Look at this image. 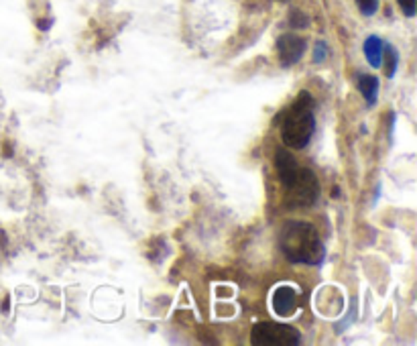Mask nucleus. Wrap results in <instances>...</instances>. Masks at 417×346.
I'll list each match as a JSON object with an SVG mask.
<instances>
[{
	"label": "nucleus",
	"instance_id": "1a4fd4ad",
	"mask_svg": "<svg viewBox=\"0 0 417 346\" xmlns=\"http://www.w3.org/2000/svg\"><path fill=\"white\" fill-rule=\"evenodd\" d=\"M382 52H385V73H387V78H393L395 76V69H397V64H399V59H397V52L391 47V45H382Z\"/></svg>",
	"mask_w": 417,
	"mask_h": 346
},
{
	"label": "nucleus",
	"instance_id": "f8f14e48",
	"mask_svg": "<svg viewBox=\"0 0 417 346\" xmlns=\"http://www.w3.org/2000/svg\"><path fill=\"white\" fill-rule=\"evenodd\" d=\"M326 55H328V47H326V43H318V45H315V52H313V61H315V64H320V61H324V59H326Z\"/></svg>",
	"mask_w": 417,
	"mask_h": 346
},
{
	"label": "nucleus",
	"instance_id": "7ed1b4c3",
	"mask_svg": "<svg viewBox=\"0 0 417 346\" xmlns=\"http://www.w3.org/2000/svg\"><path fill=\"white\" fill-rule=\"evenodd\" d=\"M313 129H315L313 100L308 92H301L296 102L283 112L281 138L291 149H303V147H308V143L312 138Z\"/></svg>",
	"mask_w": 417,
	"mask_h": 346
},
{
	"label": "nucleus",
	"instance_id": "20e7f679",
	"mask_svg": "<svg viewBox=\"0 0 417 346\" xmlns=\"http://www.w3.org/2000/svg\"><path fill=\"white\" fill-rule=\"evenodd\" d=\"M250 342L255 346H296L301 342L299 330L277 322H259L253 326Z\"/></svg>",
	"mask_w": 417,
	"mask_h": 346
},
{
	"label": "nucleus",
	"instance_id": "9b49d317",
	"mask_svg": "<svg viewBox=\"0 0 417 346\" xmlns=\"http://www.w3.org/2000/svg\"><path fill=\"white\" fill-rule=\"evenodd\" d=\"M401 6V11L407 15V17H413L416 15V0H397Z\"/></svg>",
	"mask_w": 417,
	"mask_h": 346
},
{
	"label": "nucleus",
	"instance_id": "4468645a",
	"mask_svg": "<svg viewBox=\"0 0 417 346\" xmlns=\"http://www.w3.org/2000/svg\"><path fill=\"white\" fill-rule=\"evenodd\" d=\"M4 244V232H0V246Z\"/></svg>",
	"mask_w": 417,
	"mask_h": 346
},
{
	"label": "nucleus",
	"instance_id": "9d476101",
	"mask_svg": "<svg viewBox=\"0 0 417 346\" xmlns=\"http://www.w3.org/2000/svg\"><path fill=\"white\" fill-rule=\"evenodd\" d=\"M356 2H358V6H361L363 15H366V17L375 15V13H377V8H379V0H356Z\"/></svg>",
	"mask_w": 417,
	"mask_h": 346
},
{
	"label": "nucleus",
	"instance_id": "0eeeda50",
	"mask_svg": "<svg viewBox=\"0 0 417 346\" xmlns=\"http://www.w3.org/2000/svg\"><path fill=\"white\" fill-rule=\"evenodd\" d=\"M365 55L368 59V64L373 68H381V59H382V41L377 37V35H370L365 41Z\"/></svg>",
	"mask_w": 417,
	"mask_h": 346
},
{
	"label": "nucleus",
	"instance_id": "6e6552de",
	"mask_svg": "<svg viewBox=\"0 0 417 346\" xmlns=\"http://www.w3.org/2000/svg\"><path fill=\"white\" fill-rule=\"evenodd\" d=\"M358 90L363 92L368 106L377 104V94H379V80L375 76H361L358 78Z\"/></svg>",
	"mask_w": 417,
	"mask_h": 346
},
{
	"label": "nucleus",
	"instance_id": "f03ea898",
	"mask_svg": "<svg viewBox=\"0 0 417 346\" xmlns=\"http://www.w3.org/2000/svg\"><path fill=\"white\" fill-rule=\"evenodd\" d=\"M275 165H277L279 179L287 190V200L294 206H312L318 198V179L310 169H303L297 165L291 153H287L285 149H279L275 157Z\"/></svg>",
	"mask_w": 417,
	"mask_h": 346
},
{
	"label": "nucleus",
	"instance_id": "423d86ee",
	"mask_svg": "<svg viewBox=\"0 0 417 346\" xmlns=\"http://www.w3.org/2000/svg\"><path fill=\"white\" fill-rule=\"evenodd\" d=\"M271 306H273V310H275L279 318H289L297 310L296 290L289 287V285L277 287L275 294H273V299H271Z\"/></svg>",
	"mask_w": 417,
	"mask_h": 346
},
{
	"label": "nucleus",
	"instance_id": "f257e3e1",
	"mask_svg": "<svg viewBox=\"0 0 417 346\" xmlns=\"http://www.w3.org/2000/svg\"><path fill=\"white\" fill-rule=\"evenodd\" d=\"M279 246L291 263L318 265L324 259V246L315 228L308 222L291 220L279 232Z\"/></svg>",
	"mask_w": 417,
	"mask_h": 346
},
{
	"label": "nucleus",
	"instance_id": "39448f33",
	"mask_svg": "<svg viewBox=\"0 0 417 346\" xmlns=\"http://www.w3.org/2000/svg\"><path fill=\"white\" fill-rule=\"evenodd\" d=\"M277 52L283 66H294L306 52V41L294 33L281 35L277 41Z\"/></svg>",
	"mask_w": 417,
	"mask_h": 346
},
{
	"label": "nucleus",
	"instance_id": "ddd939ff",
	"mask_svg": "<svg viewBox=\"0 0 417 346\" xmlns=\"http://www.w3.org/2000/svg\"><path fill=\"white\" fill-rule=\"evenodd\" d=\"M291 25H294L296 29H303V27L308 25V18L303 17L301 13H294V15H291Z\"/></svg>",
	"mask_w": 417,
	"mask_h": 346
}]
</instances>
